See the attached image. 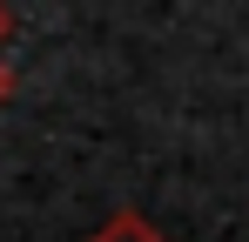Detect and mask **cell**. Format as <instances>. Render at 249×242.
Wrapping results in <instances>:
<instances>
[{"mask_svg":"<svg viewBox=\"0 0 249 242\" xmlns=\"http://www.w3.org/2000/svg\"><path fill=\"white\" fill-rule=\"evenodd\" d=\"M7 94H14V61L0 54V108H7Z\"/></svg>","mask_w":249,"mask_h":242,"instance_id":"obj_2","label":"cell"},{"mask_svg":"<svg viewBox=\"0 0 249 242\" xmlns=\"http://www.w3.org/2000/svg\"><path fill=\"white\" fill-rule=\"evenodd\" d=\"M7 34H14V14H7V7H0V40H7Z\"/></svg>","mask_w":249,"mask_h":242,"instance_id":"obj_3","label":"cell"},{"mask_svg":"<svg viewBox=\"0 0 249 242\" xmlns=\"http://www.w3.org/2000/svg\"><path fill=\"white\" fill-rule=\"evenodd\" d=\"M88 242H168V236L148 222V215H142V208H115V215H108V222H101Z\"/></svg>","mask_w":249,"mask_h":242,"instance_id":"obj_1","label":"cell"}]
</instances>
